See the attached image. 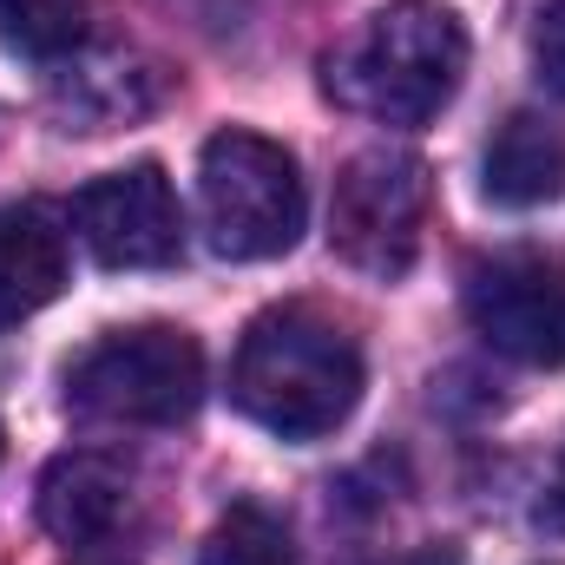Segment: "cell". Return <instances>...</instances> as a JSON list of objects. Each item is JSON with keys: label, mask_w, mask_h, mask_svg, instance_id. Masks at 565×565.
<instances>
[{"label": "cell", "mask_w": 565, "mask_h": 565, "mask_svg": "<svg viewBox=\"0 0 565 565\" xmlns=\"http://www.w3.org/2000/svg\"><path fill=\"white\" fill-rule=\"evenodd\" d=\"M231 402L277 440H322L362 402V349L309 302L264 309L231 355Z\"/></svg>", "instance_id": "cell-1"}, {"label": "cell", "mask_w": 565, "mask_h": 565, "mask_svg": "<svg viewBox=\"0 0 565 565\" xmlns=\"http://www.w3.org/2000/svg\"><path fill=\"white\" fill-rule=\"evenodd\" d=\"M329 93L375 126H427L467 73V26L440 0H388L329 53Z\"/></svg>", "instance_id": "cell-2"}, {"label": "cell", "mask_w": 565, "mask_h": 565, "mask_svg": "<svg viewBox=\"0 0 565 565\" xmlns=\"http://www.w3.org/2000/svg\"><path fill=\"white\" fill-rule=\"evenodd\" d=\"M198 217H204V244L224 264H270L282 250H296L302 224H309V191L302 171L277 139L264 132H217L198 151Z\"/></svg>", "instance_id": "cell-3"}, {"label": "cell", "mask_w": 565, "mask_h": 565, "mask_svg": "<svg viewBox=\"0 0 565 565\" xmlns=\"http://www.w3.org/2000/svg\"><path fill=\"white\" fill-rule=\"evenodd\" d=\"M66 402L79 415L126 427H178L204 402V349L178 322L113 329L66 369Z\"/></svg>", "instance_id": "cell-4"}, {"label": "cell", "mask_w": 565, "mask_h": 565, "mask_svg": "<svg viewBox=\"0 0 565 565\" xmlns=\"http://www.w3.org/2000/svg\"><path fill=\"white\" fill-rule=\"evenodd\" d=\"M427 231V164L415 151L375 145L355 151L329 198V250L375 282H395L415 270Z\"/></svg>", "instance_id": "cell-5"}, {"label": "cell", "mask_w": 565, "mask_h": 565, "mask_svg": "<svg viewBox=\"0 0 565 565\" xmlns=\"http://www.w3.org/2000/svg\"><path fill=\"white\" fill-rule=\"evenodd\" d=\"M467 322L480 342L526 369H565V257L500 250L467 270Z\"/></svg>", "instance_id": "cell-6"}, {"label": "cell", "mask_w": 565, "mask_h": 565, "mask_svg": "<svg viewBox=\"0 0 565 565\" xmlns=\"http://www.w3.org/2000/svg\"><path fill=\"white\" fill-rule=\"evenodd\" d=\"M73 231L106 270H164L184 250V211L158 164H126L73 198Z\"/></svg>", "instance_id": "cell-7"}, {"label": "cell", "mask_w": 565, "mask_h": 565, "mask_svg": "<svg viewBox=\"0 0 565 565\" xmlns=\"http://www.w3.org/2000/svg\"><path fill=\"white\" fill-rule=\"evenodd\" d=\"M40 526L60 540V546H99L126 526L132 513V473L113 460V454H93V447H73L60 460H46L40 473Z\"/></svg>", "instance_id": "cell-8"}, {"label": "cell", "mask_w": 565, "mask_h": 565, "mask_svg": "<svg viewBox=\"0 0 565 565\" xmlns=\"http://www.w3.org/2000/svg\"><path fill=\"white\" fill-rule=\"evenodd\" d=\"M73 270L66 231L46 204H0V329L40 316Z\"/></svg>", "instance_id": "cell-9"}, {"label": "cell", "mask_w": 565, "mask_h": 565, "mask_svg": "<svg viewBox=\"0 0 565 565\" xmlns=\"http://www.w3.org/2000/svg\"><path fill=\"white\" fill-rule=\"evenodd\" d=\"M480 191L500 211H540L565 191V132L546 113H513L480 158Z\"/></svg>", "instance_id": "cell-10"}, {"label": "cell", "mask_w": 565, "mask_h": 565, "mask_svg": "<svg viewBox=\"0 0 565 565\" xmlns=\"http://www.w3.org/2000/svg\"><path fill=\"white\" fill-rule=\"evenodd\" d=\"M53 99L66 106V119L79 126V132H106V126H119V119H139L145 106L158 99V66L139 60V53H73L66 60V73L53 79Z\"/></svg>", "instance_id": "cell-11"}, {"label": "cell", "mask_w": 565, "mask_h": 565, "mask_svg": "<svg viewBox=\"0 0 565 565\" xmlns=\"http://www.w3.org/2000/svg\"><path fill=\"white\" fill-rule=\"evenodd\" d=\"M0 46L26 60H73L86 46V0H0Z\"/></svg>", "instance_id": "cell-12"}, {"label": "cell", "mask_w": 565, "mask_h": 565, "mask_svg": "<svg viewBox=\"0 0 565 565\" xmlns=\"http://www.w3.org/2000/svg\"><path fill=\"white\" fill-rule=\"evenodd\" d=\"M204 565H296V546H289V526H282L270 507L237 500V507L211 526Z\"/></svg>", "instance_id": "cell-13"}, {"label": "cell", "mask_w": 565, "mask_h": 565, "mask_svg": "<svg viewBox=\"0 0 565 565\" xmlns=\"http://www.w3.org/2000/svg\"><path fill=\"white\" fill-rule=\"evenodd\" d=\"M533 66H540V79L565 99V0H546L540 20H533Z\"/></svg>", "instance_id": "cell-14"}, {"label": "cell", "mask_w": 565, "mask_h": 565, "mask_svg": "<svg viewBox=\"0 0 565 565\" xmlns=\"http://www.w3.org/2000/svg\"><path fill=\"white\" fill-rule=\"evenodd\" d=\"M540 526L565 533V454L553 460V480H546V500H540Z\"/></svg>", "instance_id": "cell-15"}, {"label": "cell", "mask_w": 565, "mask_h": 565, "mask_svg": "<svg viewBox=\"0 0 565 565\" xmlns=\"http://www.w3.org/2000/svg\"><path fill=\"white\" fill-rule=\"evenodd\" d=\"M395 565H460L454 553H408V559H395Z\"/></svg>", "instance_id": "cell-16"}, {"label": "cell", "mask_w": 565, "mask_h": 565, "mask_svg": "<svg viewBox=\"0 0 565 565\" xmlns=\"http://www.w3.org/2000/svg\"><path fill=\"white\" fill-rule=\"evenodd\" d=\"M0 454H7V427H0Z\"/></svg>", "instance_id": "cell-17"}]
</instances>
